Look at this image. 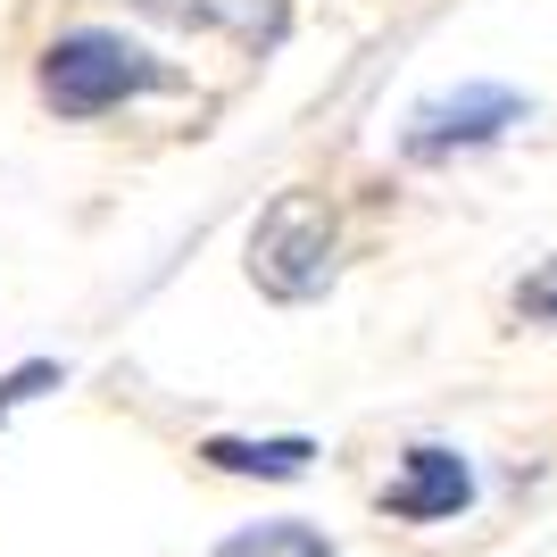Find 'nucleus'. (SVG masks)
Listing matches in <instances>:
<instances>
[{
    "label": "nucleus",
    "instance_id": "nucleus-1",
    "mask_svg": "<svg viewBox=\"0 0 557 557\" xmlns=\"http://www.w3.org/2000/svg\"><path fill=\"white\" fill-rule=\"evenodd\" d=\"M333 250H342L333 200L308 191V184H292V191H275V200L258 209V225H250V283L267 300L300 308V300H317L333 283Z\"/></svg>",
    "mask_w": 557,
    "mask_h": 557
},
{
    "label": "nucleus",
    "instance_id": "nucleus-2",
    "mask_svg": "<svg viewBox=\"0 0 557 557\" xmlns=\"http://www.w3.org/2000/svg\"><path fill=\"white\" fill-rule=\"evenodd\" d=\"M159 84H166V67L141 42L109 34V25H75V34H59V42L42 50V100L67 116V125H92V116L159 92Z\"/></svg>",
    "mask_w": 557,
    "mask_h": 557
},
{
    "label": "nucleus",
    "instance_id": "nucleus-3",
    "mask_svg": "<svg viewBox=\"0 0 557 557\" xmlns=\"http://www.w3.org/2000/svg\"><path fill=\"white\" fill-rule=\"evenodd\" d=\"M508 125H524V92H516V84H466V92L424 100V109L399 125V159L442 166V159H458V150H491Z\"/></svg>",
    "mask_w": 557,
    "mask_h": 557
},
{
    "label": "nucleus",
    "instance_id": "nucleus-4",
    "mask_svg": "<svg viewBox=\"0 0 557 557\" xmlns=\"http://www.w3.org/2000/svg\"><path fill=\"white\" fill-rule=\"evenodd\" d=\"M466 508H474V466L442 442H417L399 458V474L383 483V516H399V524H449Z\"/></svg>",
    "mask_w": 557,
    "mask_h": 557
},
{
    "label": "nucleus",
    "instance_id": "nucleus-5",
    "mask_svg": "<svg viewBox=\"0 0 557 557\" xmlns=\"http://www.w3.org/2000/svg\"><path fill=\"white\" fill-rule=\"evenodd\" d=\"M134 9L175 34H225L242 50H275L292 25V0H134Z\"/></svg>",
    "mask_w": 557,
    "mask_h": 557
},
{
    "label": "nucleus",
    "instance_id": "nucleus-6",
    "mask_svg": "<svg viewBox=\"0 0 557 557\" xmlns=\"http://www.w3.org/2000/svg\"><path fill=\"white\" fill-rule=\"evenodd\" d=\"M200 466L250 474V483H300L308 466H317V442H308V433H267V442H250V433H209V442H200Z\"/></svg>",
    "mask_w": 557,
    "mask_h": 557
},
{
    "label": "nucleus",
    "instance_id": "nucleus-7",
    "mask_svg": "<svg viewBox=\"0 0 557 557\" xmlns=\"http://www.w3.org/2000/svg\"><path fill=\"white\" fill-rule=\"evenodd\" d=\"M209 557H342L308 516H267V524H242V533H225Z\"/></svg>",
    "mask_w": 557,
    "mask_h": 557
},
{
    "label": "nucleus",
    "instance_id": "nucleus-8",
    "mask_svg": "<svg viewBox=\"0 0 557 557\" xmlns=\"http://www.w3.org/2000/svg\"><path fill=\"white\" fill-rule=\"evenodd\" d=\"M50 383H67V374H59V358H25L17 374H0V417H9V408H25L34 392H50Z\"/></svg>",
    "mask_w": 557,
    "mask_h": 557
},
{
    "label": "nucleus",
    "instance_id": "nucleus-9",
    "mask_svg": "<svg viewBox=\"0 0 557 557\" xmlns=\"http://www.w3.org/2000/svg\"><path fill=\"white\" fill-rule=\"evenodd\" d=\"M516 308H524L533 325H557V258H549V267H533V275L516 283Z\"/></svg>",
    "mask_w": 557,
    "mask_h": 557
}]
</instances>
